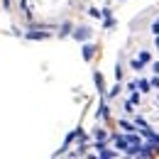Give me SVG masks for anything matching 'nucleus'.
Listing matches in <instances>:
<instances>
[{
	"label": "nucleus",
	"instance_id": "obj_5",
	"mask_svg": "<svg viewBox=\"0 0 159 159\" xmlns=\"http://www.w3.org/2000/svg\"><path fill=\"white\" fill-rule=\"evenodd\" d=\"M139 59H142V64H147V61H149V52H142V54H139Z\"/></svg>",
	"mask_w": 159,
	"mask_h": 159
},
{
	"label": "nucleus",
	"instance_id": "obj_8",
	"mask_svg": "<svg viewBox=\"0 0 159 159\" xmlns=\"http://www.w3.org/2000/svg\"><path fill=\"white\" fill-rule=\"evenodd\" d=\"M157 47H159V39H157Z\"/></svg>",
	"mask_w": 159,
	"mask_h": 159
},
{
	"label": "nucleus",
	"instance_id": "obj_2",
	"mask_svg": "<svg viewBox=\"0 0 159 159\" xmlns=\"http://www.w3.org/2000/svg\"><path fill=\"white\" fill-rule=\"evenodd\" d=\"M44 37H49V34H44V32H27V39H44Z\"/></svg>",
	"mask_w": 159,
	"mask_h": 159
},
{
	"label": "nucleus",
	"instance_id": "obj_1",
	"mask_svg": "<svg viewBox=\"0 0 159 159\" xmlns=\"http://www.w3.org/2000/svg\"><path fill=\"white\" fill-rule=\"evenodd\" d=\"M74 37L83 42V39H88V37H91V30H86V27H81V30H79V32H76V34H74Z\"/></svg>",
	"mask_w": 159,
	"mask_h": 159
},
{
	"label": "nucleus",
	"instance_id": "obj_3",
	"mask_svg": "<svg viewBox=\"0 0 159 159\" xmlns=\"http://www.w3.org/2000/svg\"><path fill=\"white\" fill-rule=\"evenodd\" d=\"M93 57V47L88 44V47H83V59H91Z\"/></svg>",
	"mask_w": 159,
	"mask_h": 159
},
{
	"label": "nucleus",
	"instance_id": "obj_4",
	"mask_svg": "<svg viewBox=\"0 0 159 159\" xmlns=\"http://www.w3.org/2000/svg\"><path fill=\"white\" fill-rule=\"evenodd\" d=\"M120 127H122L125 132H132V130H135V125H130V122H125V120H120Z\"/></svg>",
	"mask_w": 159,
	"mask_h": 159
},
{
	"label": "nucleus",
	"instance_id": "obj_7",
	"mask_svg": "<svg viewBox=\"0 0 159 159\" xmlns=\"http://www.w3.org/2000/svg\"><path fill=\"white\" fill-rule=\"evenodd\" d=\"M154 74H159V61H157V64H154Z\"/></svg>",
	"mask_w": 159,
	"mask_h": 159
},
{
	"label": "nucleus",
	"instance_id": "obj_6",
	"mask_svg": "<svg viewBox=\"0 0 159 159\" xmlns=\"http://www.w3.org/2000/svg\"><path fill=\"white\" fill-rule=\"evenodd\" d=\"M96 83H98V88L103 91V79H100V74H96Z\"/></svg>",
	"mask_w": 159,
	"mask_h": 159
}]
</instances>
